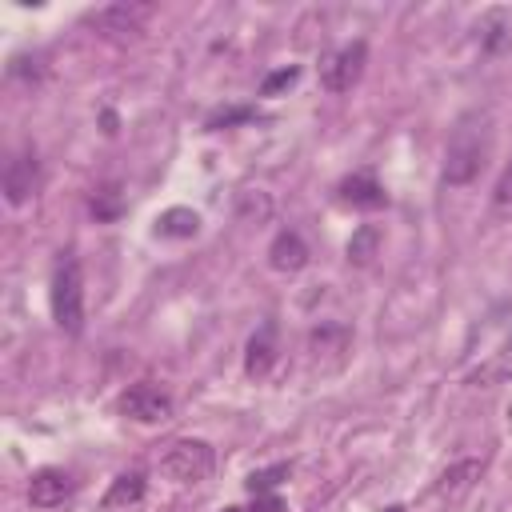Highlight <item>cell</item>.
I'll return each instance as SVG.
<instances>
[{"mask_svg": "<svg viewBox=\"0 0 512 512\" xmlns=\"http://www.w3.org/2000/svg\"><path fill=\"white\" fill-rule=\"evenodd\" d=\"M488 144H492V132H488V116L484 112H464L448 136V148H444V184H472L488 160Z\"/></svg>", "mask_w": 512, "mask_h": 512, "instance_id": "obj_1", "label": "cell"}, {"mask_svg": "<svg viewBox=\"0 0 512 512\" xmlns=\"http://www.w3.org/2000/svg\"><path fill=\"white\" fill-rule=\"evenodd\" d=\"M48 304H52V320L60 324V332L80 336V328H84V272H80L76 256H68V252L52 268Z\"/></svg>", "mask_w": 512, "mask_h": 512, "instance_id": "obj_2", "label": "cell"}, {"mask_svg": "<svg viewBox=\"0 0 512 512\" xmlns=\"http://www.w3.org/2000/svg\"><path fill=\"white\" fill-rule=\"evenodd\" d=\"M212 468H216V452L204 440H176L160 456V476H168L172 484H200L212 476Z\"/></svg>", "mask_w": 512, "mask_h": 512, "instance_id": "obj_3", "label": "cell"}, {"mask_svg": "<svg viewBox=\"0 0 512 512\" xmlns=\"http://www.w3.org/2000/svg\"><path fill=\"white\" fill-rule=\"evenodd\" d=\"M172 408H176L172 396L160 384H148V380L124 388L120 400H116V412L128 416V420H136V424H164L172 416Z\"/></svg>", "mask_w": 512, "mask_h": 512, "instance_id": "obj_4", "label": "cell"}, {"mask_svg": "<svg viewBox=\"0 0 512 512\" xmlns=\"http://www.w3.org/2000/svg\"><path fill=\"white\" fill-rule=\"evenodd\" d=\"M364 64H368V44L364 40H352L344 48H336L324 64H320V84L328 92H348L360 76H364Z\"/></svg>", "mask_w": 512, "mask_h": 512, "instance_id": "obj_5", "label": "cell"}, {"mask_svg": "<svg viewBox=\"0 0 512 512\" xmlns=\"http://www.w3.org/2000/svg\"><path fill=\"white\" fill-rule=\"evenodd\" d=\"M36 184H40L36 152H32V148H20V152L4 164V200H8L12 208H20V204H28V200H32Z\"/></svg>", "mask_w": 512, "mask_h": 512, "instance_id": "obj_6", "label": "cell"}, {"mask_svg": "<svg viewBox=\"0 0 512 512\" xmlns=\"http://www.w3.org/2000/svg\"><path fill=\"white\" fill-rule=\"evenodd\" d=\"M76 492V480L64 468H36L28 476V504L32 508H56Z\"/></svg>", "mask_w": 512, "mask_h": 512, "instance_id": "obj_7", "label": "cell"}, {"mask_svg": "<svg viewBox=\"0 0 512 512\" xmlns=\"http://www.w3.org/2000/svg\"><path fill=\"white\" fill-rule=\"evenodd\" d=\"M276 364V324L264 320L252 336H248V348H244V376L248 380H264Z\"/></svg>", "mask_w": 512, "mask_h": 512, "instance_id": "obj_8", "label": "cell"}, {"mask_svg": "<svg viewBox=\"0 0 512 512\" xmlns=\"http://www.w3.org/2000/svg\"><path fill=\"white\" fill-rule=\"evenodd\" d=\"M336 192H340L344 204L364 208V212H376V208L388 204V192H384V184H380L372 172H352V176H344V180L336 184Z\"/></svg>", "mask_w": 512, "mask_h": 512, "instance_id": "obj_9", "label": "cell"}, {"mask_svg": "<svg viewBox=\"0 0 512 512\" xmlns=\"http://www.w3.org/2000/svg\"><path fill=\"white\" fill-rule=\"evenodd\" d=\"M148 16H152L148 4H108V8L92 12L88 24H92L96 32H140Z\"/></svg>", "mask_w": 512, "mask_h": 512, "instance_id": "obj_10", "label": "cell"}, {"mask_svg": "<svg viewBox=\"0 0 512 512\" xmlns=\"http://www.w3.org/2000/svg\"><path fill=\"white\" fill-rule=\"evenodd\" d=\"M480 476H484V460L464 456V460H456V464H448V468L440 472L436 492H440L444 500H460V496H468V492L476 488V480H480Z\"/></svg>", "mask_w": 512, "mask_h": 512, "instance_id": "obj_11", "label": "cell"}, {"mask_svg": "<svg viewBox=\"0 0 512 512\" xmlns=\"http://www.w3.org/2000/svg\"><path fill=\"white\" fill-rule=\"evenodd\" d=\"M268 264H272L276 272H300V268L308 264V244H304V236L292 232V228L276 232V240L268 244Z\"/></svg>", "mask_w": 512, "mask_h": 512, "instance_id": "obj_12", "label": "cell"}, {"mask_svg": "<svg viewBox=\"0 0 512 512\" xmlns=\"http://www.w3.org/2000/svg\"><path fill=\"white\" fill-rule=\"evenodd\" d=\"M476 32H480L484 52H500V48L512 40V12H504V8H488V12L480 16Z\"/></svg>", "mask_w": 512, "mask_h": 512, "instance_id": "obj_13", "label": "cell"}, {"mask_svg": "<svg viewBox=\"0 0 512 512\" xmlns=\"http://www.w3.org/2000/svg\"><path fill=\"white\" fill-rule=\"evenodd\" d=\"M144 476L140 472H120L112 484H108V492H104V508H132V504H140L144 500Z\"/></svg>", "mask_w": 512, "mask_h": 512, "instance_id": "obj_14", "label": "cell"}, {"mask_svg": "<svg viewBox=\"0 0 512 512\" xmlns=\"http://www.w3.org/2000/svg\"><path fill=\"white\" fill-rule=\"evenodd\" d=\"M200 232V216L192 208H168L156 216V236H168V240H188Z\"/></svg>", "mask_w": 512, "mask_h": 512, "instance_id": "obj_15", "label": "cell"}, {"mask_svg": "<svg viewBox=\"0 0 512 512\" xmlns=\"http://www.w3.org/2000/svg\"><path fill=\"white\" fill-rule=\"evenodd\" d=\"M288 476H292V464H268V468H256V472H248L244 488H248L252 496H268V492H276V488H280Z\"/></svg>", "mask_w": 512, "mask_h": 512, "instance_id": "obj_16", "label": "cell"}, {"mask_svg": "<svg viewBox=\"0 0 512 512\" xmlns=\"http://www.w3.org/2000/svg\"><path fill=\"white\" fill-rule=\"evenodd\" d=\"M376 248H380V228L376 224H360L352 232V240H348V260L352 264H368L376 256Z\"/></svg>", "mask_w": 512, "mask_h": 512, "instance_id": "obj_17", "label": "cell"}, {"mask_svg": "<svg viewBox=\"0 0 512 512\" xmlns=\"http://www.w3.org/2000/svg\"><path fill=\"white\" fill-rule=\"evenodd\" d=\"M268 212H272L268 192H240V200H236V216L240 220H268Z\"/></svg>", "mask_w": 512, "mask_h": 512, "instance_id": "obj_18", "label": "cell"}, {"mask_svg": "<svg viewBox=\"0 0 512 512\" xmlns=\"http://www.w3.org/2000/svg\"><path fill=\"white\" fill-rule=\"evenodd\" d=\"M492 212H496L500 220H512V164L500 172V180H496V188H492Z\"/></svg>", "mask_w": 512, "mask_h": 512, "instance_id": "obj_19", "label": "cell"}, {"mask_svg": "<svg viewBox=\"0 0 512 512\" xmlns=\"http://www.w3.org/2000/svg\"><path fill=\"white\" fill-rule=\"evenodd\" d=\"M244 120H256V108H248V104H240V108H220V112H212V116L204 120V128L216 132V128H232V124H244Z\"/></svg>", "mask_w": 512, "mask_h": 512, "instance_id": "obj_20", "label": "cell"}, {"mask_svg": "<svg viewBox=\"0 0 512 512\" xmlns=\"http://www.w3.org/2000/svg\"><path fill=\"white\" fill-rule=\"evenodd\" d=\"M300 80V68L296 64H288V68H276V72H268L264 76V84H260V96H276L280 88H288V84H296Z\"/></svg>", "mask_w": 512, "mask_h": 512, "instance_id": "obj_21", "label": "cell"}, {"mask_svg": "<svg viewBox=\"0 0 512 512\" xmlns=\"http://www.w3.org/2000/svg\"><path fill=\"white\" fill-rule=\"evenodd\" d=\"M120 212V192L116 188H100L96 196H92V216L96 220H112Z\"/></svg>", "mask_w": 512, "mask_h": 512, "instance_id": "obj_22", "label": "cell"}, {"mask_svg": "<svg viewBox=\"0 0 512 512\" xmlns=\"http://www.w3.org/2000/svg\"><path fill=\"white\" fill-rule=\"evenodd\" d=\"M248 512H284V500H280L276 492H268V496H256Z\"/></svg>", "mask_w": 512, "mask_h": 512, "instance_id": "obj_23", "label": "cell"}, {"mask_svg": "<svg viewBox=\"0 0 512 512\" xmlns=\"http://www.w3.org/2000/svg\"><path fill=\"white\" fill-rule=\"evenodd\" d=\"M388 512H408V508H404V504H392V508H388Z\"/></svg>", "mask_w": 512, "mask_h": 512, "instance_id": "obj_24", "label": "cell"}, {"mask_svg": "<svg viewBox=\"0 0 512 512\" xmlns=\"http://www.w3.org/2000/svg\"><path fill=\"white\" fill-rule=\"evenodd\" d=\"M224 512H244V508H224Z\"/></svg>", "mask_w": 512, "mask_h": 512, "instance_id": "obj_25", "label": "cell"}]
</instances>
